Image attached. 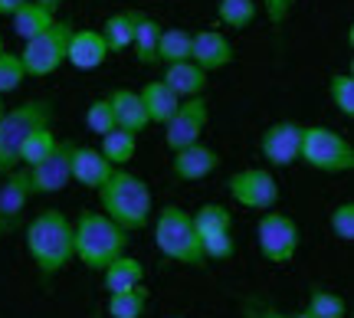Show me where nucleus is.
Returning <instances> with one entry per match:
<instances>
[{"instance_id":"1","label":"nucleus","mask_w":354,"mask_h":318,"mask_svg":"<svg viewBox=\"0 0 354 318\" xmlns=\"http://www.w3.org/2000/svg\"><path fill=\"white\" fill-rule=\"evenodd\" d=\"M24 243L43 279H56L76 259L73 256V220L59 207H46L33 214V220L24 230Z\"/></svg>"},{"instance_id":"2","label":"nucleus","mask_w":354,"mask_h":318,"mask_svg":"<svg viewBox=\"0 0 354 318\" xmlns=\"http://www.w3.org/2000/svg\"><path fill=\"white\" fill-rule=\"evenodd\" d=\"M95 194L102 200V214L109 216L112 223H118L125 233H138V230H145L151 223V214H154L151 187L135 171L115 167L112 178L105 180Z\"/></svg>"},{"instance_id":"3","label":"nucleus","mask_w":354,"mask_h":318,"mask_svg":"<svg viewBox=\"0 0 354 318\" xmlns=\"http://www.w3.org/2000/svg\"><path fill=\"white\" fill-rule=\"evenodd\" d=\"M128 253V233L102 210H82L73 223V256L88 269L102 272L115 256Z\"/></svg>"},{"instance_id":"4","label":"nucleus","mask_w":354,"mask_h":318,"mask_svg":"<svg viewBox=\"0 0 354 318\" xmlns=\"http://www.w3.org/2000/svg\"><path fill=\"white\" fill-rule=\"evenodd\" d=\"M154 246L171 263H180L187 269H207L197 230L190 223V210H184V207L165 204L158 210V216H154Z\"/></svg>"},{"instance_id":"5","label":"nucleus","mask_w":354,"mask_h":318,"mask_svg":"<svg viewBox=\"0 0 354 318\" xmlns=\"http://www.w3.org/2000/svg\"><path fill=\"white\" fill-rule=\"evenodd\" d=\"M56 105L53 99H26L0 115V174H10L20 167V144L39 125H50Z\"/></svg>"},{"instance_id":"6","label":"nucleus","mask_w":354,"mask_h":318,"mask_svg":"<svg viewBox=\"0 0 354 318\" xmlns=\"http://www.w3.org/2000/svg\"><path fill=\"white\" fill-rule=\"evenodd\" d=\"M299 161L318 174H351L354 171V144L342 131L328 125H302V151Z\"/></svg>"},{"instance_id":"7","label":"nucleus","mask_w":354,"mask_h":318,"mask_svg":"<svg viewBox=\"0 0 354 318\" xmlns=\"http://www.w3.org/2000/svg\"><path fill=\"white\" fill-rule=\"evenodd\" d=\"M299 243H302V233H299V223L292 220L289 214L282 210H266L256 223V246L263 253L266 263L272 266H289L295 253H299Z\"/></svg>"},{"instance_id":"8","label":"nucleus","mask_w":354,"mask_h":318,"mask_svg":"<svg viewBox=\"0 0 354 318\" xmlns=\"http://www.w3.org/2000/svg\"><path fill=\"white\" fill-rule=\"evenodd\" d=\"M73 30L76 26L69 24V20H56L50 30L37 33L33 39H26L24 53H20V63H24L26 76H33V79L53 76L66 63V46H69V33Z\"/></svg>"},{"instance_id":"9","label":"nucleus","mask_w":354,"mask_h":318,"mask_svg":"<svg viewBox=\"0 0 354 318\" xmlns=\"http://www.w3.org/2000/svg\"><path fill=\"white\" fill-rule=\"evenodd\" d=\"M230 197L236 200L246 210H256V214H266L279 204V180L272 178L269 167H240L233 171L227 180Z\"/></svg>"},{"instance_id":"10","label":"nucleus","mask_w":354,"mask_h":318,"mask_svg":"<svg viewBox=\"0 0 354 318\" xmlns=\"http://www.w3.org/2000/svg\"><path fill=\"white\" fill-rule=\"evenodd\" d=\"M210 122V105L203 95L197 99H184L177 105V112L165 122V144L171 151H180L187 144H197L203 135V128Z\"/></svg>"},{"instance_id":"11","label":"nucleus","mask_w":354,"mask_h":318,"mask_svg":"<svg viewBox=\"0 0 354 318\" xmlns=\"http://www.w3.org/2000/svg\"><path fill=\"white\" fill-rule=\"evenodd\" d=\"M69 151H73V141H59L56 151L39 161L37 167H24L26 171V184H30V194L33 197H50V194H63L69 184H73V174H69Z\"/></svg>"},{"instance_id":"12","label":"nucleus","mask_w":354,"mask_h":318,"mask_svg":"<svg viewBox=\"0 0 354 318\" xmlns=\"http://www.w3.org/2000/svg\"><path fill=\"white\" fill-rule=\"evenodd\" d=\"M302 151V125L299 122H272L259 135V154L269 167H292L299 165Z\"/></svg>"},{"instance_id":"13","label":"nucleus","mask_w":354,"mask_h":318,"mask_svg":"<svg viewBox=\"0 0 354 318\" xmlns=\"http://www.w3.org/2000/svg\"><path fill=\"white\" fill-rule=\"evenodd\" d=\"M30 197H33V194H30L24 167L3 174V184H0V236H7V233H13V230L20 227Z\"/></svg>"},{"instance_id":"14","label":"nucleus","mask_w":354,"mask_h":318,"mask_svg":"<svg viewBox=\"0 0 354 318\" xmlns=\"http://www.w3.org/2000/svg\"><path fill=\"white\" fill-rule=\"evenodd\" d=\"M233 59H236V50H233V43H230V37L223 30H201V33H194L190 63H197L207 76L227 69Z\"/></svg>"},{"instance_id":"15","label":"nucleus","mask_w":354,"mask_h":318,"mask_svg":"<svg viewBox=\"0 0 354 318\" xmlns=\"http://www.w3.org/2000/svg\"><path fill=\"white\" fill-rule=\"evenodd\" d=\"M115 167L105 161V154L99 148H92V144H76L73 141V151H69V174L76 180L79 187H86V191H99L105 180L112 178Z\"/></svg>"},{"instance_id":"16","label":"nucleus","mask_w":354,"mask_h":318,"mask_svg":"<svg viewBox=\"0 0 354 318\" xmlns=\"http://www.w3.org/2000/svg\"><path fill=\"white\" fill-rule=\"evenodd\" d=\"M109 56H112V53H109V46H105V39H102L99 30H73V33H69L66 63L73 66V69L92 73V69H99Z\"/></svg>"},{"instance_id":"17","label":"nucleus","mask_w":354,"mask_h":318,"mask_svg":"<svg viewBox=\"0 0 354 318\" xmlns=\"http://www.w3.org/2000/svg\"><path fill=\"white\" fill-rule=\"evenodd\" d=\"M220 165H223V161H220V151H214L210 144L197 141V144H187V148L174 151V158H171V174H174L177 180H203L207 174H214Z\"/></svg>"},{"instance_id":"18","label":"nucleus","mask_w":354,"mask_h":318,"mask_svg":"<svg viewBox=\"0 0 354 318\" xmlns=\"http://www.w3.org/2000/svg\"><path fill=\"white\" fill-rule=\"evenodd\" d=\"M109 105H112V115H115V128H125L131 135H141L145 128L151 125L145 105H141L138 89H115L109 95Z\"/></svg>"},{"instance_id":"19","label":"nucleus","mask_w":354,"mask_h":318,"mask_svg":"<svg viewBox=\"0 0 354 318\" xmlns=\"http://www.w3.org/2000/svg\"><path fill=\"white\" fill-rule=\"evenodd\" d=\"M102 282H105V292H128L135 286H145V263L138 256H115L109 266L102 269Z\"/></svg>"},{"instance_id":"20","label":"nucleus","mask_w":354,"mask_h":318,"mask_svg":"<svg viewBox=\"0 0 354 318\" xmlns=\"http://www.w3.org/2000/svg\"><path fill=\"white\" fill-rule=\"evenodd\" d=\"M167 89L174 92L177 99H197L207 92V73H203L197 63H174L165 66V76H161Z\"/></svg>"},{"instance_id":"21","label":"nucleus","mask_w":354,"mask_h":318,"mask_svg":"<svg viewBox=\"0 0 354 318\" xmlns=\"http://www.w3.org/2000/svg\"><path fill=\"white\" fill-rule=\"evenodd\" d=\"M138 20H141V10H118L112 17H105L102 24V39L109 53H128L131 50V39H135V30H138Z\"/></svg>"},{"instance_id":"22","label":"nucleus","mask_w":354,"mask_h":318,"mask_svg":"<svg viewBox=\"0 0 354 318\" xmlns=\"http://www.w3.org/2000/svg\"><path fill=\"white\" fill-rule=\"evenodd\" d=\"M141 95V105H145V112H148V122L151 125H165L167 118L177 112V105L184 102V99H177L174 92L167 89L165 82L158 79V82H145L138 89Z\"/></svg>"},{"instance_id":"23","label":"nucleus","mask_w":354,"mask_h":318,"mask_svg":"<svg viewBox=\"0 0 354 318\" xmlns=\"http://www.w3.org/2000/svg\"><path fill=\"white\" fill-rule=\"evenodd\" d=\"M13 20V33L24 39H33L37 33H43V30H50L53 24H56V13L46 10V7H39L37 0H24V7L10 17Z\"/></svg>"},{"instance_id":"24","label":"nucleus","mask_w":354,"mask_h":318,"mask_svg":"<svg viewBox=\"0 0 354 318\" xmlns=\"http://www.w3.org/2000/svg\"><path fill=\"white\" fill-rule=\"evenodd\" d=\"M190 50H194V33L184 26H167L161 30L158 39V63L161 66H174V63H187Z\"/></svg>"},{"instance_id":"25","label":"nucleus","mask_w":354,"mask_h":318,"mask_svg":"<svg viewBox=\"0 0 354 318\" xmlns=\"http://www.w3.org/2000/svg\"><path fill=\"white\" fill-rule=\"evenodd\" d=\"M56 144H59V138H56V131H53V122L50 125H39L33 128L30 135H26V141L20 144V167H37L39 161H46L53 151H56Z\"/></svg>"},{"instance_id":"26","label":"nucleus","mask_w":354,"mask_h":318,"mask_svg":"<svg viewBox=\"0 0 354 318\" xmlns=\"http://www.w3.org/2000/svg\"><path fill=\"white\" fill-rule=\"evenodd\" d=\"M190 223L197 230V240L203 236H214V233H227L233 230V210L227 204H201L194 214H190Z\"/></svg>"},{"instance_id":"27","label":"nucleus","mask_w":354,"mask_h":318,"mask_svg":"<svg viewBox=\"0 0 354 318\" xmlns=\"http://www.w3.org/2000/svg\"><path fill=\"white\" fill-rule=\"evenodd\" d=\"M161 30L165 26L158 24L154 17L141 13L138 20V30H135V39H131V53L141 66H154L158 63V39H161Z\"/></svg>"},{"instance_id":"28","label":"nucleus","mask_w":354,"mask_h":318,"mask_svg":"<svg viewBox=\"0 0 354 318\" xmlns=\"http://www.w3.org/2000/svg\"><path fill=\"white\" fill-rule=\"evenodd\" d=\"M102 154H105V161L112 167H128L131 165V158L138 151V135H131L125 128H112L109 135H102Z\"/></svg>"},{"instance_id":"29","label":"nucleus","mask_w":354,"mask_h":318,"mask_svg":"<svg viewBox=\"0 0 354 318\" xmlns=\"http://www.w3.org/2000/svg\"><path fill=\"white\" fill-rule=\"evenodd\" d=\"M148 308V286H135L128 292H109L105 312L109 318H141Z\"/></svg>"},{"instance_id":"30","label":"nucleus","mask_w":354,"mask_h":318,"mask_svg":"<svg viewBox=\"0 0 354 318\" xmlns=\"http://www.w3.org/2000/svg\"><path fill=\"white\" fill-rule=\"evenodd\" d=\"M259 3L256 0H216V20L227 30H246L253 26Z\"/></svg>"},{"instance_id":"31","label":"nucleus","mask_w":354,"mask_h":318,"mask_svg":"<svg viewBox=\"0 0 354 318\" xmlns=\"http://www.w3.org/2000/svg\"><path fill=\"white\" fill-rule=\"evenodd\" d=\"M305 312L315 318H344L348 315V302H344L338 292H328V289H312L308 292V306Z\"/></svg>"},{"instance_id":"32","label":"nucleus","mask_w":354,"mask_h":318,"mask_svg":"<svg viewBox=\"0 0 354 318\" xmlns=\"http://www.w3.org/2000/svg\"><path fill=\"white\" fill-rule=\"evenodd\" d=\"M328 99L344 118H354V76L351 73H335L328 79Z\"/></svg>"},{"instance_id":"33","label":"nucleus","mask_w":354,"mask_h":318,"mask_svg":"<svg viewBox=\"0 0 354 318\" xmlns=\"http://www.w3.org/2000/svg\"><path fill=\"white\" fill-rule=\"evenodd\" d=\"M24 79H26V69H24V63H20V53L3 50L0 53V95L17 92L24 86Z\"/></svg>"},{"instance_id":"34","label":"nucleus","mask_w":354,"mask_h":318,"mask_svg":"<svg viewBox=\"0 0 354 318\" xmlns=\"http://www.w3.org/2000/svg\"><path fill=\"white\" fill-rule=\"evenodd\" d=\"M86 128L92 135H109L115 128V115H112V105H109V95H102V99H92L86 109Z\"/></svg>"},{"instance_id":"35","label":"nucleus","mask_w":354,"mask_h":318,"mask_svg":"<svg viewBox=\"0 0 354 318\" xmlns=\"http://www.w3.org/2000/svg\"><path fill=\"white\" fill-rule=\"evenodd\" d=\"M201 253H203V259H214V263L230 259V256L236 253V236H233V230H227V233H214V236H203Z\"/></svg>"},{"instance_id":"36","label":"nucleus","mask_w":354,"mask_h":318,"mask_svg":"<svg viewBox=\"0 0 354 318\" xmlns=\"http://www.w3.org/2000/svg\"><path fill=\"white\" fill-rule=\"evenodd\" d=\"M328 230L342 243H351L354 240V204H351V200H342V204L328 214Z\"/></svg>"},{"instance_id":"37","label":"nucleus","mask_w":354,"mask_h":318,"mask_svg":"<svg viewBox=\"0 0 354 318\" xmlns=\"http://www.w3.org/2000/svg\"><path fill=\"white\" fill-rule=\"evenodd\" d=\"M295 3H299V0H259V7H263V13L269 17V24L272 26L286 24V20L292 17V10H295Z\"/></svg>"},{"instance_id":"38","label":"nucleus","mask_w":354,"mask_h":318,"mask_svg":"<svg viewBox=\"0 0 354 318\" xmlns=\"http://www.w3.org/2000/svg\"><path fill=\"white\" fill-rule=\"evenodd\" d=\"M250 312H253V318H292V315H286V312H279V308H272V306H253Z\"/></svg>"},{"instance_id":"39","label":"nucleus","mask_w":354,"mask_h":318,"mask_svg":"<svg viewBox=\"0 0 354 318\" xmlns=\"http://www.w3.org/2000/svg\"><path fill=\"white\" fill-rule=\"evenodd\" d=\"M24 7V0H0V17H13Z\"/></svg>"},{"instance_id":"40","label":"nucleus","mask_w":354,"mask_h":318,"mask_svg":"<svg viewBox=\"0 0 354 318\" xmlns=\"http://www.w3.org/2000/svg\"><path fill=\"white\" fill-rule=\"evenodd\" d=\"M37 3H39V7H46V10H53V13L63 7V0H37Z\"/></svg>"},{"instance_id":"41","label":"nucleus","mask_w":354,"mask_h":318,"mask_svg":"<svg viewBox=\"0 0 354 318\" xmlns=\"http://www.w3.org/2000/svg\"><path fill=\"white\" fill-rule=\"evenodd\" d=\"M292 318H315V315H308V312H305V308H302V312H295V315H292Z\"/></svg>"},{"instance_id":"42","label":"nucleus","mask_w":354,"mask_h":318,"mask_svg":"<svg viewBox=\"0 0 354 318\" xmlns=\"http://www.w3.org/2000/svg\"><path fill=\"white\" fill-rule=\"evenodd\" d=\"M3 112H7V105H3V95H0V115H3Z\"/></svg>"},{"instance_id":"43","label":"nucleus","mask_w":354,"mask_h":318,"mask_svg":"<svg viewBox=\"0 0 354 318\" xmlns=\"http://www.w3.org/2000/svg\"><path fill=\"white\" fill-rule=\"evenodd\" d=\"M0 53H3V37H0Z\"/></svg>"},{"instance_id":"44","label":"nucleus","mask_w":354,"mask_h":318,"mask_svg":"<svg viewBox=\"0 0 354 318\" xmlns=\"http://www.w3.org/2000/svg\"><path fill=\"white\" fill-rule=\"evenodd\" d=\"M177 318H184V315H177Z\"/></svg>"},{"instance_id":"45","label":"nucleus","mask_w":354,"mask_h":318,"mask_svg":"<svg viewBox=\"0 0 354 318\" xmlns=\"http://www.w3.org/2000/svg\"><path fill=\"white\" fill-rule=\"evenodd\" d=\"M95 318H102V315H95Z\"/></svg>"}]
</instances>
